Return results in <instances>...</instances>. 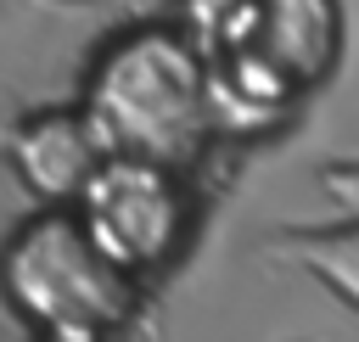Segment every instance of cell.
<instances>
[{
    "instance_id": "obj_1",
    "label": "cell",
    "mask_w": 359,
    "mask_h": 342,
    "mask_svg": "<svg viewBox=\"0 0 359 342\" xmlns=\"http://www.w3.org/2000/svg\"><path fill=\"white\" fill-rule=\"evenodd\" d=\"M79 107L112 157L180 168L213 135V62L174 22H129L95 50Z\"/></svg>"
},
{
    "instance_id": "obj_2",
    "label": "cell",
    "mask_w": 359,
    "mask_h": 342,
    "mask_svg": "<svg viewBox=\"0 0 359 342\" xmlns=\"http://www.w3.org/2000/svg\"><path fill=\"white\" fill-rule=\"evenodd\" d=\"M0 292L17 320L45 331H90L112 336L135 314V280L101 258L73 213L34 207L0 247Z\"/></svg>"
},
{
    "instance_id": "obj_3",
    "label": "cell",
    "mask_w": 359,
    "mask_h": 342,
    "mask_svg": "<svg viewBox=\"0 0 359 342\" xmlns=\"http://www.w3.org/2000/svg\"><path fill=\"white\" fill-rule=\"evenodd\" d=\"M73 219L101 247V258L140 286L180 258V247L191 241L196 202L180 168L146 163V157H107L90 191L79 196Z\"/></svg>"
},
{
    "instance_id": "obj_4",
    "label": "cell",
    "mask_w": 359,
    "mask_h": 342,
    "mask_svg": "<svg viewBox=\"0 0 359 342\" xmlns=\"http://www.w3.org/2000/svg\"><path fill=\"white\" fill-rule=\"evenodd\" d=\"M107 140L90 123V112L79 101H56V107H34L28 118L11 123L6 135V163L22 179V191L50 207V213H73L79 196L90 191V179L107 163Z\"/></svg>"
},
{
    "instance_id": "obj_5",
    "label": "cell",
    "mask_w": 359,
    "mask_h": 342,
    "mask_svg": "<svg viewBox=\"0 0 359 342\" xmlns=\"http://www.w3.org/2000/svg\"><path fill=\"white\" fill-rule=\"evenodd\" d=\"M269 252L292 269H303L320 292H331L337 303H348L359 314V213L331 219V224H303V230H280L269 241Z\"/></svg>"
},
{
    "instance_id": "obj_6",
    "label": "cell",
    "mask_w": 359,
    "mask_h": 342,
    "mask_svg": "<svg viewBox=\"0 0 359 342\" xmlns=\"http://www.w3.org/2000/svg\"><path fill=\"white\" fill-rule=\"evenodd\" d=\"M320 185H325L348 213H359V163H325V168H320Z\"/></svg>"
},
{
    "instance_id": "obj_7",
    "label": "cell",
    "mask_w": 359,
    "mask_h": 342,
    "mask_svg": "<svg viewBox=\"0 0 359 342\" xmlns=\"http://www.w3.org/2000/svg\"><path fill=\"white\" fill-rule=\"evenodd\" d=\"M34 342H107V336H90V331H45Z\"/></svg>"
}]
</instances>
